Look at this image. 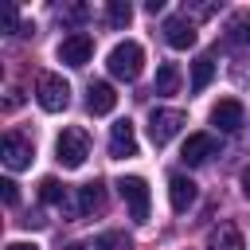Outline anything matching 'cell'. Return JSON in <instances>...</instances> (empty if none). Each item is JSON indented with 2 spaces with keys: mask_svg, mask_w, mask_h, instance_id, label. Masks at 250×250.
Returning <instances> with one entry per match:
<instances>
[{
  "mask_svg": "<svg viewBox=\"0 0 250 250\" xmlns=\"http://www.w3.org/2000/svg\"><path fill=\"white\" fill-rule=\"evenodd\" d=\"M0 191H4V203H8V207H16V203H20V191H16V184H12V180H0Z\"/></svg>",
  "mask_w": 250,
  "mask_h": 250,
  "instance_id": "obj_22",
  "label": "cell"
},
{
  "mask_svg": "<svg viewBox=\"0 0 250 250\" xmlns=\"http://www.w3.org/2000/svg\"><path fill=\"white\" fill-rule=\"evenodd\" d=\"M176 90H180L176 62H160V70H156V94H176Z\"/></svg>",
  "mask_w": 250,
  "mask_h": 250,
  "instance_id": "obj_18",
  "label": "cell"
},
{
  "mask_svg": "<svg viewBox=\"0 0 250 250\" xmlns=\"http://www.w3.org/2000/svg\"><path fill=\"white\" fill-rule=\"evenodd\" d=\"M8 250H39L35 242H8Z\"/></svg>",
  "mask_w": 250,
  "mask_h": 250,
  "instance_id": "obj_25",
  "label": "cell"
},
{
  "mask_svg": "<svg viewBox=\"0 0 250 250\" xmlns=\"http://www.w3.org/2000/svg\"><path fill=\"white\" fill-rule=\"evenodd\" d=\"M168 199H172V211H188V207L195 203V180L172 176V180H168Z\"/></svg>",
  "mask_w": 250,
  "mask_h": 250,
  "instance_id": "obj_14",
  "label": "cell"
},
{
  "mask_svg": "<svg viewBox=\"0 0 250 250\" xmlns=\"http://www.w3.org/2000/svg\"><path fill=\"white\" fill-rule=\"evenodd\" d=\"M59 16H62V20H66V23H82V20H86V16H90V8H86V4H74V8H62V12H59Z\"/></svg>",
  "mask_w": 250,
  "mask_h": 250,
  "instance_id": "obj_21",
  "label": "cell"
},
{
  "mask_svg": "<svg viewBox=\"0 0 250 250\" xmlns=\"http://www.w3.org/2000/svg\"><path fill=\"white\" fill-rule=\"evenodd\" d=\"M227 43H234V47H250V12H246V8L234 12V16L227 20Z\"/></svg>",
  "mask_w": 250,
  "mask_h": 250,
  "instance_id": "obj_16",
  "label": "cell"
},
{
  "mask_svg": "<svg viewBox=\"0 0 250 250\" xmlns=\"http://www.w3.org/2000/svg\"><path fill=\"white\" fill-rule=\"evenodd\" d=\"M0 152H4V164H8V168H27V164H31V156H35L31 141H27V137H20V133H8V137L0 141Z\"/></svg>",
  "mask_w": 250,
  "mask_h": 250,
  "instance_id": "obj_10",
  "label": "cell"
},
{
  "mask_svg": "<svg viewBox=\"0 0 250 250\" xmlns=\"http://www.w3.org/2000/svg\"><path fill=\"white\" fill-rule=\"evenodd\" d=\"M242 195L250 199V168H242Z\"/></svg>",
  "mask_w": 250,
  "mask_h": 250,
  "instance_id": "obj_26",
  "label": "cell"
},
{
  "mask_svg": "<svg viewBox=\"0 0 250 250\" xmlns=\"http://www.w3.org/2000/svg\"><path fill=\"white\" fill-rule=\"evenodd\" d=\"M117 195L125 199L133 223H145V219H148V184H145L141 176H121V180H117Z\"/></svg>",
  "mask_w": 250,
  "mask_h": 250,
  "instance_id": "obj_4",
  "label": "cell"
},
{
  "mask_svg": "<svg viewBox=\"0 0 250 250\" xmlns=\"http://www.w3.org/2000/svg\"><path fill=\"white\" fill-rule=\"evenodd\" d=\"M242 121H246V109H242L238 98H219V102H215L211 125H215L219 133H234V129H242Z\"/></svg>",
  "mask_w": 250,
  "mask_h": 250,
  "instance_id": "obj_7",
  "label": "cell"
},
{
  "mask_svg": "<svg viewBox=\"0 0 250 250\" xmlns=\"http://www.w3.org/2000/svg\"><path fill=\"white\" fill-rule=\"evenodd\" d=\"M16 23H20V12H16V4H8L4 8V31H16Z\"/></svg>",
  "mask_w": 250,
  "mask_h": 250,
  "instance_id": "obj_23",
  "label": "cell"
},
{
  "mask_svg": "<svg viewBox=\"0 0 250 250\" xmlns=\"http://www.w3.org/2000/svg\"><path fill=\"white\" fill-rule=\"evenodd\" d=\"M66 250H82V246H66Z\"/></svg>",
  "mask_w": 250,
  "mask_h": 250,
  "instance_id": "obj_27",
  "label": "cell"
},
{
  "mask_svg": "<svg viewBox=\"0 0 250 250\" xmlns=\"http://www.w3.org/2000/svg\"><path fill=\"white\" fill-rule=\"evenodd\" d=\"M109 156H117V160L137 156V133H133V121L129 117L113 121V129H109Z\"/></svg>",
  "mask_w": 250,
  "mask_h": 250,
  "instance_id": "obj_9",
  "label": "cell"
},
{
  "mask_svg": "<svg viewBox=\"0 0 250 250\" xmlns=\"http://www.w3.org/2000/svg\"><path fill=\"white\" fill-rule=\"evenodd\" d=\"M207 250H246L242 230H238L234 223H219V227L211 230V238H207Z\"/></svg>",
  "mask_w": 250,
  "mask_h": 250,
  "instance_id": "obj_13",
  "label": "cell"
},
{
  "mask_svg": "<svg viewBox=\"0 0 250 250\" xmlns=\"http://www.w3.org/2000/svg\"><path fill=\"white\" fill-rule=\"evenodd\" d=\"M105 20H109V27H129V20H133V8H129L125 0H109V8H105Z\"/></svg>",
  "mask_w": 250,
  "mask_h": 250,
  "instance_id": "obj_20",
  "label": "cell"
},
{
  "mask_svg": "<svg viewBox=\"0 0 250 250\" xmlns=\"http://www.w3.org/2000/svg\"><path fill=\"white\" fill-rule=\"evenodd\" d=\"M105 203V191H102V184L94 180V184H82L78 188V203H74V219L78 215H90V211H98Z\"/></svg>",
  "mask_w": 250,
  "mask_h": 250,
  "instance_id": "obj_15",
  "label": "cell"
},
{
  "mask_svg": "<svg viewBox=\"0 0 250 250\" xmlns=\"http://www.w3.org/2000/svg\"><path fill=\"white\" fill-rule=\"evenodd\" d=\"M35 102H39L47 113L66 109V105H70V86H66V78H62V74H39V82H35Z\"/></svg>",
  "mask_w": 250,
  "mask_h": 250,
  "instance_id": "obj_3",
  "label": "cell"
},
{
  "mask_svg": "<svg viewBox=\"0 0 250 250\" xmlns=\"http://www.w3.org/2000/svg\"><path fill=\"white\" fill-rule=\"evenodd\" d=\"M86 105H90V113H113V105H117V94H113V86L109 82H90V90H86Z\"/></svg>",
  "mask_w": 250,
  "mask_h": 250,
  "instance_id": "obj_11",
  "label": "cell"
},
{
  "mask_svg": "<svg viewBox=\"0 0 250 250\" xmlns=\"http://www.w3.org/2000/svg\"><path fill=\"white\" fill-rule=\"evenodd\" d=\"M90 55H94V39L86 31H74L59 43V62H66V66H86Z\"/></svg>",
  "mask_w": 250,
  "mask_h": 250,
  "instance_id": "obj_6",
  "label": "cell"
},
{
  "mask_svg": "<svg viewBox=\"0 0 250 250\" xmlns=\"http://www.w3.org/2000/svg\"><path fill=\"white\" fill-rule=\"evenodd\" d=\"M215 78V62L207 59V55H199L195 62H191V90L199 94V90H207V82Z\"/></svg>",
  "mask_w": 250,
  "mask_h": 250,
  "instance_id": "obj_17",
  "label": "cell"
},
{
  "mask_svg": "<svg viewBox=\"0 0 250 250\" xmlns=\"http://www.w3.org/2000/svg\"><path fill=\"white\" fill-rule=\"evenodd\" d=\"M113 242H121V234H102V238H94V246H90V250H109Z\"/></svg>",
  "mask_w": 250,
  "mask_h": 250,
  "instance_id": "obj_24",
  "label": "cell"
},
{
  "mask_svg": "<svg viewBox=\"0 0 250 250\" xmlns=\"http://www.w3.org/2000/svg\"><path fill=\"white\" fill-rule=\"evenodd\" d=\"M211 152H215V133H191V137L184 141V152H180V156H184L188 164H203Z\"/></svg>",
  "mask_w": 250,
  "mask_h": 250,
  "instance_id": "obj_12",
  "label": "cell"
},
{
  "mask_svg": "<svg viewBox=\"0 0 250 250\" xmlns=\"http://www.w3.org/2000/svg\"><path fill=\"white\" fill-rule=\"evenodd\" d=\"M164 39H168V47H176V51L195 47V20H191L188 12H184V16L164 20Z\"/></svg>",
  "mask_w": 250,
  "mask_h": 250,
  "instance_id": "obj_8",
  "label": "cell"
},
{
  "mask_svg": "<svg viewBox=\"0 0 250 250\" xmlns=\"http://www.w3.org/2000/svg\"><path fill=\"white\" fill-rule=\"evenodd\" d=\"M180 129H184V113H180V109H152V117H148V137H152L156 148H164Z\"/></svg>",
  "mask_w": 250,
  "mask_h": 250,
  "instance_id": "obj_5",
  "label": "cell"
},
{
  "mask_svg": "<svg viewBox=\"0 0 250 250\" xmlns=\"http://www.w3.org/2000/svg\"><path fill=\"white\" fill-rule=\"evenodd\" d=\"M109 74L113 78H121V82H133L137 74H141V66H145V47L137 43V39H125V43H117L113 51H109Z\"/></svg>",
  "mask_w": 250,
  "mask_h": 250,
  "instance_id": "obj_1",
  "label": "cell"
},
{
  "mask_svg": "<svg viewBox=\"0 0 250 250\" xmlns=\"http://www.w3.org/2000/svg\"><path fill=\"white\" fill-rule=\"evenodd\" d=\"M39 199H43V203L62 207V203H66V188H62L55 176H43V180H39Z\"/></svg>",
  "mask_w": 250,
  "mask_h": 250,
  "instance_id": "obj_19",
  "label": "cell"
},
{
  "mask_svg": "<svg viewBox=\"0 0 250 250\" xmlns=\"http://www.w3.org/2000/svg\"><path fill=\"white\" fill-rule=\"evenodd\" d=\"M55 156H59L62 168H82L86 156H90V137H86V129H78V125L62 129L59 141H55Z\"/></svg>",
  "mask_w": 250,
  "mask_h": 250,
  "instance_id": "obj_2",
  "label": "cell"
}]
</instances>
